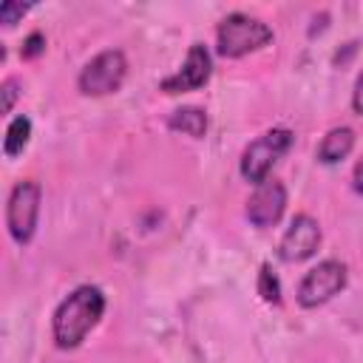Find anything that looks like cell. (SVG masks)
Returning a JSON list of instances; mask_svg holds the SVG:
<instances>
[{
    "instance_id": "15",
    "label": "cell",
    "mask_w": 363,
    "mask_h": 363,
    "mask_svg": "<svg viewBox=\"0 0 363 363\" xmlns=\"http://www.w3.org/2000/svg\"><path fill=\"white\" fill-rule=\"evenodd\" d=\"M31 6L28 3H17V0H6L3 6H0V23L3 26H14L26 11H28Z\"/></svg>"
},
{
    "instance_id": "11",
    "label": "cell",
    "mask_w": 363,
    "mask_h": 363,
    "mask_svg": "<svg viewBox=\"0 0 363 363\" xmlns=\"http://www.w3.org/2000/svg\"><path fill=\"white\" fill-rule=\"evenodd\" d=\"M167 128L170 130H179L184 136H193V139H201L207 133V113L196 105H184V108H176L170 116H167Z\"/></svg>"
},
{
    "instance_id": "10",
    "label": "cell",
    "mask_w": 363,
    "mask_h": 363,
    "mask_svg": "<svg viewBox=\"0 0 363 363\" xmlns=\"http://www.w3.org/2000/svg\"><path fill=\"white\" fill-rule=\"evenodd\" d=\"M354 147V130L340 125V128H332L326 130V136L320 139L318 145V162L320 164H337L340 159H346Z\"/></svg>"
},
{
    "instance_id": "4",
    "label": "cell",
    "mask_w": 363,
    "mask_h": 363,
    "mask_svg": "<svg viewBox=\"0 0 363 363\" xmlns=\"http://www.w3.org/2000/svg\"><path fill=\"white\" fill-rule=\"evenodd\" d=\"M40 199H43V187L34 179H20L6 201V227L9 235L26 247L34 238L37 230V218H40Z\"/></svg>"
},
{
    "instance_id": "13",
    "label": "cell",
    "mask_w": 363,
    "mask_h": 363,
    "mask_svg": "<svg viewBox=\"0 0 363 363\" xmlns=\"http://www.w3.org/2000/svg\"><path fill=\"white\" fill-rule=\"evenodd\" d=\"M258 295H261L264 303H272V306L281 303V281H278V275L272 272L269 264H261V272H258Z\"/></svg>"
},
{
    "instance_id": "18",
    "label": "cell",
    "mask_w": 363,
    "mask_h": 363,
    "mask_svg": "<svg viewBox=\"0 0 363 363\" xmlns=\"http://www.w3.org/2000/svg\"><path fill=\"white\" fill-rule=\"evenodd\" d=\"M352 187H354V193L363 196V156L357 159V164H354V170H352Z\"/></svg>"
},
{
    "instance_id": "2",
    "label": "cell",
    "mask_w": 363,
    "mask_h": 363,
    "mask_svg": "<svg viewBox=\"0 0 363 363\" xmlns=\"http://www.w3.org/2000/svg\"><path fill=\"white\" fill-rule=\"evenodd\" d=\"M272 43V28L250 14L233 11L216 28V51L227 60H238L250 51H258Z\"/></svg>"
},
{
    "instance_id": "5",
    "label": "cell",
    "mask_w": 363,
    "mask_h": 363,
    "mask_svg": "<svg viewBox=\"0 0 363 363\" xmlns=\"http://www.w3.org/2000/svg\"><path fill=\"white\" fill-rule=\"evenodd\" d=\"M125 74H128L125 54L119 48H105L82 65V71L77 77V85L85 96H108V94L122 88Z\"/></svg>"
},
{
    "instance_id": "1",
    "label": "cell",
    "mask_w": 363,
    "mask_h": 363,
    "mask_svg": "<svg viewBox=\"0 0 363 363\" xmlns=\"http://www.w3.org/2000/svg\"><path fill=\"white\" fill-rule=\"evenodd\" d=\"M102 315H105V295H102V289L94 286V284L77 286L54 309V320H51L54 343L60 349H77L88 337V332L99 323Z\"/></svg>"
},
{
    "instance_id": "6",
    "label": "cell",
    "mask_w": 363,
    "mask_h": 363,
    "mask_svg": "<svg viewBox=\"0 0 363 363\" xmlns=\"http://www.w3.org/2000/svg\"><path fill=\"white\" fill-rule=\"evenodd\" d=\"M346 278H349V269L343 261L337 258H326L320 264H315L298 284V303L303 309H315L326 301H332L335 295L343 292L346 286Z\"/></svg>"
},
{
    "instance_id": "7",
    "label": "cell",
    "mask_w": 363,
    "mask_h": 363,
    "mask_svg": "<svg viewBox=\"0 0 363 363\" xmlns=\"http://www.w3.org/2000/svg\"><path fill=\"white\" fill-rule=\"evenodd\" d=\"M320 238H323V233H320L318 218H312L309 213H298V216L289 221L286 233L281 235L278 255H281V261H286V264L306 261V258H312L315 250L320 247Z\"/></svg>"
},
{
    "instance_id": "17",
    "label": "cell",
    "mask_w": 363,
    "mask_h": 363,
    "mask_svg": "<svg viewBox=\"0 0 363 363\" xmlns=\"http://www.w3.org/2000/svg\"><path fill=\"white\" fill-rule=\"evenodd\" d=\"M352 111H354L357 116H363V74L357 77L354 91H352Z\"/></svg>"
},
{
    "instance_id": "8",
    "label": "cell",
    "mask_w": 363,
    "mask_h": 363,
    "mask_svg": "<svg viewBox=\"0 0 363 363\" xmlns=\"http://www.w3.org/2000/svg\"><path fill=\"white\" fill-rule=\"evenodd\" d=\"M210 74H213V60H210L207 45L193 43L187 48V57H184L182 68L176 74L164 77L159 82V91H164V94H187V91H196V88L207 85Z\"/></svg>"
},
{
    "instance_id": "14",
    "label": "cell",
    "mask_w": 363,
    "mask_h": 363,
    "mask_svg": "<svg viewBox=\"0 0 363 363\" xmlns=\"http://www.w3.org/2000/svg\"><path fill=\"white\" fill-rule=\"evenodd\" d=\"M45 51V37H43V31H31L26 40H23V45H20V57L23 60H34V57H40Z\"/></svg>"
},
{
    "instance_id": "9",
    "label": "cell",
    "mask_w": 363,
    "mask_h": 363,
    "mask_svg": "<svg viewBox=\"0 0 363 363\" xmlns=\"http://www.w3.org/2000/svg\"><path fill=\"white\" fill-rule=\"evenodd\" d=\"M284 210H286V187H284V182L267 179V182L255 184L252 196L247 199V210L244 213H247L252 227L267 230V227L281 221Z\"/></svg>"
},
{
    "instance_id": "3",
    "label": "cell",
    "mask_w": 363,
    "mask_h": 363,
    "mask_svg": "<svg viewBox=\"0 0 363 363\" xmlns=\"http://www.w3.org/2000/svg\"><path fill=\"white\" fill-rule=\"evenodd\" d=\"M292 130L289 128H269L264 130L258 139H252L244 153H241V162H238V170L241 176L250 182V184H261L269 179V170L275 167V162L292 147Z\"/></svg>"
},
{
    "instance_id": "12",
    "label": "cell",
    "mask_w": 363,
    "mask_h": 363,
    "mask_svg": "<svg viewBox=\"0 0 363 363\" xmlns=\"http://www.w3.org/2000/svg\"><path fill=\"white\" fill-rule=\"evenodd\" d=\"M28 139H31V119H28L26 113H20V116H14V119L9 122V128H6V136H3V153H6L9 159L20 156V153L26 150Z\"/></svg>"
},
{
    "instance_id": "16",
    "label": "cell",
    "mask_w": 363,
    "mask_h": 363,
    "mask_svg": "<svg viewBox=\"0 0 363 363\" xmlns=\"http://www.w3.org/2000/svg\"><path fill=\"white\" fill-rule=\"evenodd\" d=\"M0 91H3V113H11V108H14V99H17V79H14V77L3 79Z\"/></svg>"
}]
</instances>
